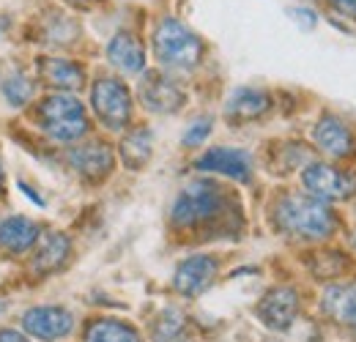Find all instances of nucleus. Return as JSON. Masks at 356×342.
<instances>
[{
	"mask_svg": "<svg viewBox=\"0 0 356 342\" xmlns=\"http://www.w3.org/2000/svg\"><path fill=\"white\" fill-rule=\"evenodd\" d=\"M274 225L299 238H329L337 227L332 209L312 195H285L274 209Z\"/></svg>",
	"mask_w": 356,
	"mask_h": 342,
	"instance_id": "obj_1",
	"label": "nucleus"
},
{
	"mask_svg": "<svg viewBox=\"0 0 356 342\" xmlns=\"http://www.w3.org/2000/svg\"><path fill=\"white\" fill-rule=\"evenodd\" d=\"M154 55L168 69H195L203 58V42L184 22L165 17L154 31Z\"/></svg>",
	"mask_w": 356,
	"mask_h": 342,
	"instance_id": "obj_2",
	"label": "nucleus"
},
{
	"mask_svg": "<svg viewBox=\"0 0 356 342\" xmlns=\"http://www.w3.org/2000/svg\"><path fill=\"white\" fill-rule=\"evenodd\" d=\"M225 211V192L211 181H192L181 189L173 209L170 222L176 227H200L206 222H214Z\"/></svg>",
	"mask_w": 356,
	"mask_h": 342,
	"instance_id": "obj_3",
	"label": "nucleus"
},
{
	"mask_svg": "<svg viewBox=\"0 0 356 342\" xmlns=\"http://www.w3.org/2000/svg\"><path fill=\"white\" fill-rule=\"evenodd\" d=\"M39 124L52 140L74 142L88 131V115L77 96L52 93L39 104Z\"/></svg>",
	"mask_w": 356,
	"mask_h": 342,
	"instance_id": "obj_4",
	"label": "nucleus"
},
{
	"mask_svg": "<svg viewBox=\"0 0 356 342\" xmlns=\"http://www.w3.org/2000/svg\"><path fill=\"white\" fill-rule=\"evenodd\" d=\"M90 104H93L96 118L107 129H113V131L124 129L129 124V118H132V96H129V88L124 86L121 80H115V77L96 80V86L90 90Z\"/></svg>",
	"mask_w": 356,
	"mask_h": 342,
	"instance_id": "obj_5",
	"label": "nucleus"
},
{
	"mask_svg": "<svg viewBox=\"0 0 356 342\" xmlns=\"http://www.w3.org/2000/svg\"><path fill=\"white\" fill-rule=\"evenodd\" d=\"M302 184L307 189V195L332 203V200H348L356 192V175L354 172L334 170L332 165L323 162H312L302 172Z\"/></svg>",
	"mask_w": 356,
	"mask_h": 342,
	"instance_id": "obj_6",
	"label": "nucleus"
},
{
	"mask_svg": "<svg viewBox=\"0 0 356 342\" xmlns=\"http://www.w3.org/2000/svg\"><path fill=\"white\" fill-rule=\"evenodd\" d=\"M22 329L36 340H60L74 329V315L63 307H33L22 315Z\"/></svg>",
	"mask_w": 356,
	"mask_h": 342,
	"instance_id": "obj_7",
	"label": "nucleus"
},
{
	"mask_svg": "<svg viewBox=\"0 0 356 342\" xmlns=\"http://www.w3.org/2000/svg\"><path fill=\"white\" fill-rule=\"evenodd\" d=\"M140 101H143L145 110L168 115V113H176V110L184 107L186 93H184V88L178 86L176 80H170V77H165L159 72H151L140 83Z\"/></svg>",
	"mask_w": 356,
	"mask_h": 342,
	"instance_id": "obj_8",
	"label": "nucleus"
},
{
	"mask_svg": "<svg viewBox=\"0 0 356 342\" xmlns=\"http://www.w3.org/2000/svg\"><path fill=\"white\" fill-rule=\"evenodd\" d=\"M217 268L220 263L211 255H195L186 257L181 266L176 268V277H173V288H176L181 296H200L217 277Z\"/></svg>",
	"mask_w": 356,
	"mask_h": 342,
	"instance_id": "obj_9",
	"label": "nucleus"
},
{
	"mask_svg": "<svg viewBox=\"0 0 356 342\" xmlns=\"http://www.w3.org/2000/svg\"><path fill=\"white\" fill-rule=\"evenodd\" d=\"M258 318L264 320V326L274 329V332H285L299 312V296L293 288H274L258 304Z\"/></svg>",
	"mask_w": 356,
	"mask_h": 342,
	"instance_id": "obj_10",
	"label": "nucleus"
},
{
	"mask_svg": "<svg viewBox=\"0 0 356 342\" xmlns=\"http://www.w3.org/2000/svg\"><path fill=\"white\" fill-rule=\"evenodd\" d=\"M195 168L203 172H220V175H227L241 184H247L252 178V159H250V154H244L238 148H211L195 162Z\"/></svg>",
	"mask_w": 356,
	"mask_h": 342,
	"instance_id": "obj_11",
	"label": "nucleus"
},
{
	"mask_svg": "<svg viewBox=\"0 0 356 342\" xmlns=\"http://www.w3.org/2000/svg\"><path fill=\"white\" fill-rule=\"evenodd\" d=\"M69 165L86 181H102L110 175L115 156L104 142H86V145H74L69 151Z\"/></svg>",
	"mask_w": 356,
	"mask_h": 342,
	"instance_id": "obj_12",
	"label": "nucleus"
},
{
	"mask_svg": "<svg viewBox=\"0 0 356 342\" xmlns=\"http://www.w3.org/2000/svg\"><path fill=\"white\" fill-rule=\"evenodd\" d=\"M312 137H315V145H318L323 154L334 156V159H346V156L356 154L354 131L346 127L343 121H337L334 115H323V118L315 124Z\"/></svg>",
	"mask_w": 356,
	"mask_h": 342,
	"instance_id": "obj_13",
	"label": "nucleus"
},
{
	"mask_svg": "<svg viewBox=\"0 0 356 342\" xmlns=\"http://www.w3.org/2000/svg\"><path fill=\"white\" fill-rule=\"evenodd\" d=\"M271 107V96L261 88H238L230 93L227 104H225V118L230 124H247V121H258L261 115H266Z\"/></svg>",
	"mask_w": 356,
	"mask_h": 342,
	"instance_id": "obj_14",
	"label": "nucleus"
},
{
	"mask_svg": "<svg viewBox=\"0 0 356 342\" xmlns=\"http://www.w3.org/2000/svg\"><path fill=\"white\" fill-rule=\"evenodd\" d=\"M69 255H72L69 236H63V233H44L42 241H39V247H36V255H33L31 268L44 277V274H52V271L63 268Z\"/></svg>",
	"mask_w": 356,
	"mask_h": 342,
	"instance_id": "obj_15",
	"label": "nucleus"
},
{
	"mask_svg": "<svg viewBox=\"0 0 356 342\" xmlns=\"http://www.w3.org/2000/svg\"><path fill=\"white\" fill-rule=\"evenodd\" d=\"M39 241V225L28 216H8L0 222V247L11 255L28 252Z\"/></svg>",
	"mask_w": 356,
	"mask_h": 342,
	"instance_id": "obj_16",
	"label": "nucleus"
},
{
	"mask_svg": "<svg viewBox=\"0 0 356 342\" xmlns=\"http://www.w3.org/2000/svg\"><path fill=\"white\" fill-rule=\"evenodd\" d=\"M107 60H110L113 66H118L121 72H127V74H137V72H143V66H145L143 44L137 42L132 33L121 31V33H115V36L110 39V44H107Z\"/></svg>",
	"mask_w": 356,
	"mask_h": 342,
	"instance_id": "obj_17",
	"label": "nucleus"
},
{
	"mask_svg": "<svg viewBox=\"0 0 356 342\" xmlns=\"http://www.w3.org/2000/svg\"><path fill=\"white\" fill-rule=\"evenodd\" d=\"M321 309L334 318L337 323H346L356 329V285H332L323 291Z\"/></svg>",
	"mask_w": 356,
	"mask_h": 342,
	"instance_id": "obj_18",
	"label": "nucleus"
},
{
	"mask_svg": "<svg viewBox=\"0 0 356 342\" xmlns=\"http://www.w3.org/2000/svg\"><path fill=\"white\" fill-rule=\"evenodd\" d=\"M39 74L44 83L60 88V90H77L86 83L83 66L74 60H66V58H44L39 63Z\"/></svg>",
	"mask_w": 356,
	"mask_h": 342,
	"instance_id": "obj_19",
	"label": "nucleus"
},
{
	"mask_svg": "<svg viewBox=\"0 0 356 342\" xmlns=\"http://www.w3.org/2000/svg\"><path fill=\"white\" fill-rule=\"evenodd\" d=\"M121 159L129 170H143L151 159V131L148 129H132L121 142Z\"/></svg>",
	"mask_w": 356,
	"mask_h": 342,
	"instance_id": "obj_20",
	"label": "nucleus"
},
{
	"mask_svg": "<svg viewBox=\"0 0 356 342\" xmlns=\"http://www.w3.org/2000/svg\"><path fill=\"white\" fill-rule=\"evenodd\" d=\"M86 342H143V340H140V334L134 332L129 323L102 318V320H93L88 329H86Z\"/></svg>",
	"mask_w": 356,
	"mask_h": 342,
	"instance_id": "obj_21",
	"label": "nucleus"
},
{
	"mask_svg": "<svg viewBox=\"0 0 356 342\" xmlns=\"http://www.w3.org/2000/svg\"><path fill=\"white\" fill-rule=\"evenodd\" d=\"M3 93H6V99L14 104V107H22V104H28L31 101V96H33V83L25 77V74H11L6 83H3Z\"/></svg>",
	"mask_w": 356,
	"mask_h": 342,
	"instance_id": "obj_22",
	"label": "nucleus"
},
{
	"mask_svg": "<svg viewBox=\"0 0 356 342\" xmlns=\"http://www.w3.org/2000/svg\"><path fill=\"white\" fill-rule=\"evenodd\" d=\"M184 329V315L178 309H168L156 326H154V340L156 342H173L178 337V332Z\"/></svg>",
	"mask_w": 356,
	"mask_h": 342,
	"instance_id": "obj_23",
	"label": "nucleus"
},
{
	"mask_svg": "<svg viewBox=\"0 0 356 342\" xmlns=\"http://www.w3.org/2000/svg\"><path fill=\"white\" fill-rule=\"evenodd\" d=\"M209 134H211V121L209 118H200V121H195L192 127L186 129L184 145H200V142H206Z\"/></svg>",
	"mask_w": 356,
	"mask_h": 342,
	"instance_id": "obj_24",
	"label": "nucleus"
},
{
	"mask_svg": "<svg viewBox=\"0 0 356 342\" xmlns=\"http://www.w3.org/2000/svg\"><path fill=\"white\" fill-rule=\"evenodd\" d=\"M329 6L340 14V17H346V19H354L356 22V0H329Z\"/></svg>",
	"mask_w": 356,
	"mask_h": 342,
	"instance_id": "obj_25",
	"label": "nucleus"
},
{
	"mask_svg": "<svg viewBox=\"0 0 356 342\" xmlns=\"http://www.w3.org/2000/svg\"><path fill=\"white\" fill-rule=\"evenodd\" d=\"M291 14H293V19L305 22V28H312V25H315V14H312L310 8H291Z\"/></svg>",
	"mask_w": 356,
	"mask_h": 342,
	"instance_id": "obj_26",
	"label": "nucleus"
},
{
	"mask_svg": "<svg viewBox=\"0 0 356 342\" xmlns=\"http://www.w3.org/2000/svg\"><path fill=\"white\" fill-rule=\"evenodd\" d=\"M0 342H31L25 334L14 332V329H0Z\"/></svg>",
	"mask_w": 356,
	"mask_h": 342,
	"instance_id": "obj_27",
	"label": "nucleus"
},
{
	"mask_svg": "<svg viewBox=\"0 0 356 342\" xmlns=\"http://www.w3.org/2000/svg\"><path fill=\"white\" fill-rule=\"evenodd\" d=\"M0 189H3V170H0Z\"/></svg>",
	"mask_w": 356,
	"mask_h": 342,
	"instance_id": "obj_28",
	"label": "nucleus"
},
{
	"mask_svg": "<svg viewBox=\"0 0 356 342\" xmlns=\"http://www.w3.org/2000/svg\"><path fill=\"white\" fill-rule=\"evenodd\" d=\"M354 247H356V233H354Z\"/></svg>",
	"mask_w": 356,
	"mask_h": 342,
	"instance_id": "obj_29",
	"label": "nucleus"
}]
</instances>
